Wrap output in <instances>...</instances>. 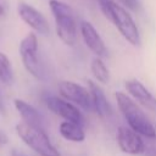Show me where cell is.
I'll return each mask as SVG.
<instances>
[{"label":"cell","instance_id":"6da1fadb","mask_svg":"<svg viewBox=\"0 0 156 156\" xmlns=\"http://www.w3.org/2000/svg\"><path fill=\"white\" fill-rule=\"evenodd\" d=\"M115 96L118 108L126 118L128 126L135 132H138L141 136H146L150 139L156 138V129L154 124L146 117L145 112L141 110L138 102L133 98L122 91H116Z\"/></svg>","mask_w":156,"mask_h":156},{"label":"cell","instance_id":"7a4b0ae2","mask_svg":"<svg viewBox=\"0 0 156 156\" xmlns=\"http://www.w3.org/2000/svg\"><path fill=\"white\" fill-rule=\"evenodd\" d=\"M100 9L105 17L111 21L115 27L118 29L121 35L133 46L140 45V33L139 29L129 15V12L122 7L121 5H117L112 0H102L99 2Z\"/></svg>","mask_w":156,"mask_h":156},{"label":"cell","instance_id":"3957f363","mask_svg":"<svg viewBox=\"0 0 156 156\" xmlns=\"http://www.w3.org/2000/svg\"><path fill=\"white\" fill-rule=\"evenodd\" d=\"M49 6L55 18L57 37L66 45L73 46L77 41V17L73 9L60 0H50Z\"/></svg>","mask_w":156,"mask_h":156},{"label":"cell","instance_id":"277c9868","mask_svg":"<svg viewBox=\"0 0 156 156\" xmlns=\"http://www.w3.org/2000/svg\"><path fill=\"white\" fill-rule=\"evenodd\" d=\"M18 136L27 144L33 151L40 156H60L58 150L52 145L49 136L45 134L43 128L30 126L26 122H20L16 126Z\"/></svg>","mask_w":156,"mask_h":156},{"label":"cell","instance_id":"5b68a950","mask_svg":"<svg viewBox=\"0 0 156 156\" xmlns=\"http://www.w3.org/2000/svg\"><path fill=\"white\" fill-rule=\"evenodd\" d=\"M38 38L34 33L27 34L20 43V56L26 69L37 79H44V69L38 54Z\"/></svg>","mask_w":156,"mask_h":156},{"label":"cell","instance_id":"8992f818","mask_svg":"<svg viewBox=\"0 0 156 156\" xmlns=\"http://www.w3.org/2000/svg\"><path fill=\"white\" fill-rule=\"evenodd\" d=\"M57 87L62 98H65L66 100L71 101L72 104L79 106L85 111H93L91 95L89 89L71 80H61L58 82Z\"/></svg>","mask_w":156,"mask_h":156},{"label":"cell","instance_id":"52a82bcc","mask_svg":"<svg viewBox=\"0 0 156 156\" xmlns=\"http://www.w3.org/2000/svg\"><path fill=\"white\" fill-rule=\"evenodd\" d=\"M44 101L48 108L52 111L55 115H57L58 117H61L62 119L84 124V118L80 111L78 110V107L71 101L66 100L65 98H58L52 94H46L44 96Z\"/></svg>","mask_w":156,"mask_h":156},{"label":"cell","instance_id":"ba28073f","mask_svg":"<svg viewBox=\"0 0 156 156\" xmlns=\"http://www.w3.org/2000/svg\"><path fill=\"white\" fill-rule=\"evenodd\" d=\"M116 140L119 149L129 155H140L145 150L141 135L130 127H119L116 133Z\"/></svg>","mask_w":156,"mask_h":156},{"label":"cell","instance_id":"9c48e42d","mask_svg":"<svg viewBox=\"0 0 156 156\" xmlns=\"http://www.w3.org/2000/svg\"><path fill=\"white\" fill-rule=\"evenodd\" d=\"M18 15L21 20L27 23L34 32L41 34V35H49L50 34V26L49 22L46 21L45 16L38 11L35 7L30 6L29 4L21 2L17 7Z\"/></svg>","mask_w":156,"mask_h":156},{"label":"cell","instance_id":"30bf717a","mask_svg":"<svg viewBox=\"0 0 156 156\" xmlns=\"http://www.w3.org/2000/svg\"><path fill=\"white\" fill-rule=\"evenodd\" d=\"M79 28H80L82 38H83L85 45L90 49V51L94 52L99 57H105L107 55V49H106V45H105L102 38L95 29V27L90 22L82 21Z\"/></svg>","mask_w":156,"mask_h":156},{"label":"cell","instance_id":"8fae6325","mask_svg":"<svg viewBox=\"0 0 156 156\" xmlns=\"http://www.w3.org/2000/svg\"><path fill=\"white\" fill-rule=\"evenodd\" d=\"M124 85H126V89L129 93V95L136 102H139L141 106H144L146 108L156 111V99L146 89V87L143 83H140L136 79H128V80H126Z\"/></svg>","mask_w":156,"mask_h":156},{"label":"cell","instance_id":"7c38bea8","mask_svg":"<svg viewBox=\"0 0 156 156\" xmlns=\"http://www.w3.org/2000/svg\"><path fill=\"white\" fill-rule=\"evenodd\" d=\"M88 89H89L90 95H91L93 110L101 118L111 117L112 107H111V105H110V102H108L104 90L101 89V87L98 85V83H95L93 80H88Z\"/></svg>","mask_w":156,"mask_h":156},{"label":"cell","instance_id":"4fadbf2b","mask_svg":"<svg viewBox=\"0 0 156 156\" xmlns=\"http://www.w3.org/2000/svg\"><path fill=\"white\" fill-rule=\"evenodd\" d=\"M13 104H15L17 112L21 115L23 122L44 129V118H43L41 113L35 107H33L30 104H28L21 99H16L13 101Z\"/></svg>","mask_w":156,"mask_h":156},{"label":"cell","instance_id":"5bb4252c","mask_svg":"<svg viewBox=\"0 0 156 156\" xmlns=\"http://www.w3.org/2000/svg\"><path fill=\"white\" fill-rule=\"evenodd\" d=\"M58 132L61 136L68 141L80 143L85 139V132L83 129V124L71 121H62L58 127Z\"/></svg>","mask_w":156,"mask_h":156},{"label":"cell","instance_id":"9a60e30c","mask_svg":"<svg viewBox=\"0 0 156 156\" xmlns=\"http://www.w3.org/2000/svg\"><path fill=\"white\" fill-rule=\"evenodd\" d=\"M90 71L91 74L94 76V78L101 83V84H107L110 82V71L106 67L105 62L102 61L101 57L95 56L91 62H90Z\"/></svg>","mask_w":156,"mask_h":156},{"label":"cell","instance_id":"2e32d148","mask_svg":"<svg viewBox=\"0 0 156 156\" xmlns=\"http://www.w3.org/2000/svg\"><path fill=\"white\" fill-rule=\"evenodd\" d=\"M0 80L7 85L13 84L15 80L11 62L4 52H0Z\"/></svg>","mask_w":156,"mask_h":156},{"label":"cell","instance_id":"e0dca14e","mask_svg":"<svg viewBox=\"0 0 156 156\" xmlns=\"http://www.w3.org/2000/svg\"><path fill=\"white\" fill-rule=\"evenodd\" d=\"M124 6H127L129 10L134 11V12H138L140 10V2L139 0H119Z\"/></svg>","mask_w":156,"mask_h":156},{"label":"cell","instance_id":"ac0fdd59","mask_svg":"<svg viewBox=\"0 0 156 156\" xmlns=\"http://www.w3.org/2000/svg\"><path fill=\"white\" fill-rule=\"evenodd\" d=\"M6 10H7V1L0 0V17L6 13Z\"/></svg>","mask_w":156,"mask_h":156},{"label":"cell","instance_id":"d6986e66","mask_svg":"<svg viewBox=\"0 0 156 156\" xmlns=\"http://www.w3.org/2000/svg\"><path fill=\"white\" fill-rule=\"evenodd\" d=\"M7 143V136H6V134H4L2 132H0V147L2 146V145H5Z\"/></svg>","mask_w":156,"mask_h":156},{"label":"cell","instance_id":"ffe728a7","mask_svg":"<svg viewBox=\"0 0 156 156\" xmlns=\"http://www.w3.org/2000/svg\"><path fill=\"white\" fill-rule=\"evenodd\" d=\"M11 156H27V155H24V154H22V152H18V151H13Z\"/></svg>","mask_w":156,"mask_h":156},{"label":"cell","instance_id":"44dd1931","mask_svg":"<svg viewBox=\"0 0 156 156\" xmlns=\"http://www.w3.org/2000/svg\"><path fill=\"white\" fill-rule=\"evenodd\" d=\"M96 1H98V2H101V1H102V0H96Z\"/></svg>","mask_w":156,"mask_h":156}]
</instances>
